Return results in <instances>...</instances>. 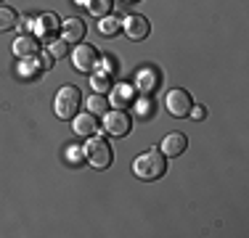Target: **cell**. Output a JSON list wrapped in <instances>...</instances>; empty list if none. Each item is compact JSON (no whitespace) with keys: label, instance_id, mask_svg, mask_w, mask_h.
<instances>
[{"label":"cell","instance_id":"1","mask_svg":"<svg viewBox=\"0 0 249 238\" xmlns=\"http://www.w3.org/2000/svg\"><path fill=\"white\" fill-rule=\"evenodd\" d=\"M164 170H167V159H164V153L157 151V148H149V151L141 153L133 162V172L141 180H159V177L164 175Z\"/></svg>","mask_w":249,"mask_h":238},{"label":"cell","instance_id":"2","mask_svg":"<svg viewBox=\"0 0 249 238\" xmlns=\"http://www.w3.org/2000/svg\"><path fill=\"white\" fill-rule=\"evenodd\" d=\"M82 151H85V159H88V164H90L93 170H106V167L111 164V159H114L109 140L101 138V135H90V140L85 143Z\"/></svg>","mask_w":249,"mask_h":238},{"label":"cell","instance_id":"3","mask_svg":"<svg viewBox=\"0 0 249 238\" xmlns=\"http://www.w3.org/2000/svg\"><path fill=\"white\" fill-rule=\"evenodd\" d=\"M80 103H82V93L77 90L74 85H64L61 90L56 93V117L58 119H74L77 111H80Z\"/></svg>","mask_w":249,"mask_h":238},{"label":"cell","instance_id":"4","mask_svg":"<svg viewBox=\"0 0 249 238\" xmlns=\"http://www.w3.org/2000/svg\"><path fill=\"white\" fill-rule=\"evenodd\" d=\"M164 106H167V111L173 117H178V119L188 117V114H191V106H194L191 93L183 90V87H173V90L164 95Z\"/></svg>","mask_w":249,"mask_h":238},{"label":"cell","instance_id":"5","mask_svg":"<svg viewBox=\"0 0 249 238\" xmlns=\"http://www.w3.org/2000/svg\"><path fill=\"white\" fill-rule=\"evenodd\" d=\"M104 127H106V133H109V135L122 138V135H127L130 130H133V119H130L127 111L114 109V111H106V114H104Z\"/></svg>","mask_w":249,"mask_h":238},{"label":"cell","instance_id":"6","mask_svg":"<svg viewBox=\"0 0 249 238\" xmlns=\"http://www.w3.org/2000/svg\"><path fill=\"white\" fill-rule=\"evenodd\" d=\"M72 61H74V69L77 71H93L98 67V51L93 45H77L74 53H72Z\"/></svg>","mask_w":249,"mask_h":238},{"label":"cell","instance_id":"7","mask_svg":"<svg viewBox=\"0 0 249 238\" xmlns=\"http://www.w3.org/2000/svg\"><path fill=\"white\" fill-rule=\"evenodd\" d=\"M122 24V32L127 34L130 40H143V37H149V21L143 19V16H138V14H130V16H124V19H120Z\"/></svg>","mask_w":249,"mask_h":238},{"label":"cell","instance_id":"8","mask_svg":"<svg viewBox=\"0 0 249 238\" xmlns=\"http://www.w3.org/2000/svg\"><path fill=\"white\" fill-rule=\"evenodd\" d=\"M35 29H37V34L43 40H53L56 32H61V21H58L56 14H43V16H37V21H35Z\"/></svg>","mask_w":249,"mask_h":238},{"label":"cell","instance_id":"9","mask_svg":"<svg viewBox=\"0 0 249 238\" xmlns=\"http://www.w3.org/2000/svg\"><path fill=\"white\" fill-rule=\"evenodd\" d=\"M188 146V138L183 133H170L167 138L162 140V153L164 156H180Z\"/></svg>","mask_w":249,"mask_h":238},{"label":"cell","instance_id":"10","mask_svg":"<svg viewBox=\"0 0 249 238\" xmlns=\"http://www.w3.org/2000/svg\"><path fill=\"white\" fill-rule=\"evenodd\" d=\"M61 37L67 40V43H80V40L85 37V21H80V19L61 21Z\"/></svg>","mask_w":249,"mask_h":238},{"label":"cell","instance_id":"11","mask_svg":"<svg viewBox=\"0 0 249 238\" xmlns=\"http://www.w3.org/2000/svg\"><path fill=\"white\" fill-rule=\"evenodd\" d=\"M37 51H40V43L32 37V34H21V37H16L14 53L19 58H32V56H37Z\"/></svg>","mask_w":249,"mask_h":238},{"label":"cell","instance_id":"12","mask_svg":"<svg viewBox=\"0 0 249 238\" xmlns=\"http://www.w3.org/2000/svg\"><path fill=\"white\" fill-rule=\"evenodd\" d=\"M111 74H114V67H109V69H106V67H104V69H98L96 74L90 77V87H93L96 93H101V95L109 93V90H111Z\"/></svg>","mask_w":249,"mask_h":238},{"label":"cell","instance_id":"13","mask_svg":"<svg viewBox=\"0 0 249 238\" xmlns=\"http://www.w3.org/2000/svg\"><path fill=\"white\" fill-rule=\"evenodd\" d=\"M96 130H98L96 114H77V117H74V133H77V135H85V138H90V135H96Z\"/></svg>","mask_w":249,"mask_h":238},{"label":"cell","instance_id":"14","mask_svg":"<svg viewBox=\"0 0 249 238\" xmlns=\"http://www.w3.org/2000/svg\"><path fill=\"white\" fill-rule=\"evenodd\" d=\"M138 87L143 93H149V90H157L159 87V71L154 69V67H146V69H141V74H138Z\"/></svg>","mask_w":249,"mask_h":238},{"label":"cell","instance_id":"15","mask_svg":"<svg viewBox=\"0 0 249 238\" xmlns=\"http://www.w3.org/2000/svg\"><path fill=\"white\" fill-rule=\"evenodd\" d=\"M111 106H127L133 103V85H111Z\"/></svg>","mask_w":249,"mask_h":238},{"label":"cell","instance_id":"16","mask_svg":"<svg viewBox=\"0 0 249 238\" xmlns=\"http://www.w3.org/2000/svg\"><path fill=\"white\" fill-rule=\"evenodd\" d=\"M122 29V24L117 16H111V14H106V16H101V21H98V32L101 34H106V37H111V34H117Z\"/></svg>","mask_w":249,"mask_h":238},{"label":"cell","instance_id":"17","mask_svg":"<svg viewBox=\"0 0 249 238\" xmlns=\"http://www.w3.org/2000/svg\"><path fill=\"white\" fill-rule=\"evenodd\" d=\"M82 5H88V11L93 16H98V19L111 14V0H82Z\"/></svg>","mask_w":249,"mask_h":238},{"label":"cell","instance_id":"18","mask_svg":"<svg viewBox=\"0 0 249 238\" xmlns=\"http://www.w3.org/2000/svg\"><path fill=\"white\" fill-rule=\"evenodd\" d=\"M16 21H19L16 11L11 8V5H0V32H5V29L16 27Z\"/></svg>","mask_w":249,"mask_h":238},{"label":"cell","instance_id":"19","mask_svg":"<svg viewBox=\"0 0 249 238\" xmlns=\"http://www.w3.org/2000/svg\"><path fill=\"white\" fill-rule=\"evenodd\" d=\"M106 98L101 93H96V95H90L88 98V109H90V114H106Z\"/></svg>","mask_w":249,"mask_h":238},{"label":"cell","instance_id":"20","mask_svg":"<svg viewBox=\"0 0 249 238\" xmlns=\"http://www.w3.org/2000/svg\"><path fill=\"white\" fill-rule=\"evenodd\" d=\"M67 51H69V43L64 37L61 40H51V43H48V53L53 58H64V56H67Z\"/></svg>","mask_w":249,"mask_h":238},{"label":"cell","instance_id":"21","mask_svg":"<svg viewBox=\"0 0 249 238\" xmlns=\"http://www.w3.org/2000/svg\"><path fill=\"white\" fill-rule=\"evenodd\" d=\"M151 98H138L135 101V111H138L141 117H146V114H151Z\"/></svg>","mask_w":249,"mask_h":238},{"label":"cell","instance_id":"22","mask_svg":"<svg viewBox=\"0 0 249 238\" xmlns=\"http://www.w3.org/2000/svg\"><path fill=\"white\" fill-rule=\"evenodd\" d=\"M191 117H194V119H204V117H207L204 106H191Z\"/></svg>","mask_w":249,"mask_h":238},{"label":"cell","instance_id":"23","mask_svg":"<svg viewBox=\"0 0 249 238\" xmlns=\"http://www.w3.org/2000/svg\"><path fill=\"white\" fill-rule=\"evenodd\" d=\"M127 3H138V0H127Z\"/></svg>","mask_w":249,"mask_h":238}]
</instances>
